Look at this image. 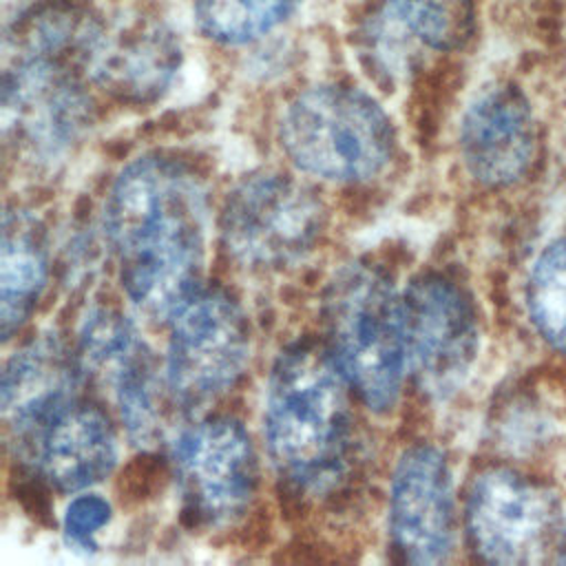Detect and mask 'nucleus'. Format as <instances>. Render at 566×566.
<instances>
[{"mask_svg":"<svg viewBox=\"0 0 566 566\" xmlns=\"http://www.w3.org/2000/svg\"><path fill=\"white\" fill-rule=\"evenodd\" d=\"M471 24V0H385L365 22L363 55L374 71L398 77L411 69L422 46H460Z\"/></svg>","mask_w":566,"mask_h":566,"instance_id":"ddd939ff","label":"nucleus"},{"mask_svg":"<svg viewBox=\"0 0 566 566\" xmlns=\"http://www.w3.org/2000/svg\"><path fill=\"white\" fill-rule=\"evenodd\" d=\"M526 305L542 338L566 352V239L551 243L533 263Z\"/></svg>","mask_w":566,"mask_h":566,"instance_id":"aec40b11","label":"nucleus"},{"mask_svg":"<svg viewBox=\"0 0 566 566\" xmlns=\"http://www.w3.org/2000/svg\"><path fill=\"white\" fill-rule=\"evenodd\" d=\"M564 551H566V546H564Z\"/></svg>","mask_w":566,"mask_h":566,"instance_id":"4be33fe9","label":"nucleus"},{"mask_svg":"<svg viewBox=\"0 0 566 566\" xmlns=\"http://www.w3.org/2000/svg\"><path fill=\"white\" fill-rule=\"evenodd\" d=\"M93 371L113 387L128 436L137 444H153L161 433V382L144 340L137 336Z\"/></svg>","mask_w":566,"mask_h":566,"instance_id":"a211bd4d","label":"nucleus"},{"mask_svg":"<svg viewBox=\"0 0 566 566\" xmlns=\"http://www.w3.org/2000/svg\"><path fill=\"white\" fill-rule=\"evenodd\" d=\"M206 197L179 161L146 155L115 179L104 203V232L130 303L148 318H172L201 292Z\"/></svg>","mask_w":566,"mask_h":566,"instance_id":"f257e3e1","label":"nucleus"},{"mask_svg":"<svg viewBox=\"0 0 566 566\" xmlns=\"http://www.w3.org/2000/svg\"><path fill=\"white\" fill-rule=\"evenodd\" d=\"M407 369L429 396L453 394L469 376L480 345L473 303L460 285L422 274L402 294Z\"/></svg>","mask_w":566,"mask_h":566,"instance_id":"6e6552de","label":"nucleus"},{"mask_svg":"<svg viewBox=\"0 0 566 566\" xmlns=\"http://www.w3.org/2000/svg\"><path fill=\"white\" fill-rule=\"evenodd\" d=\"M4 135L31 159H57L91 122L88 97L64 69L44 57H13L2 84Z\"/></svg>","mask_w":566,"mask_h":566,"instance_id":"1a4fd4ad","label":"nucleus"},{"mask_svg":"<svg viewBox=\"0 0 566 566\" xmlns=\"http://www.w3.org/2000/svg\"><path fill=\"white\" fill-rule=\"evenodd\" d=\"M80 367L53 336L15 352L2 371V413L24 449L64 409L75 405Z\"/></svg>","mask_w":566,"mask_h":566,"instance_id":"2eb2a0df","label":"nucleus"},{"mask_svg":"<svg viewBox=\"0 0 566 566\" xmlns=\"http://www.w3.org/2000/svg\"><path fill=\"white\" fill-rule=\"evenodd\" d=\"M46 281L42 230L24 210H7L0 248V323L2 338L31 316Z\"/></svg>","mask_w":566,"mask_h":566,"instance_id":"f3484780","label":"nucleus"},{"mask_svg":"<svg viewBox=\"0 0 566 566\" xmlns=\"http://www.w3.org/2000/svg\"><path fill=\"white\" fill-rule=\"evenodd\" d=\"M281 144L307 175L327 181H367L394 153L387 113L365 93L314 86L296 95L281 119Z\"/></svg>","mask_w":566,"mask_h":566,"instance_id":"20e7f679","label":"nucleus"},{"mask_svg":"<svg viewBox=\"0 0 566 566\" xmlns=\"http://www.w3.org/2000/svg\"><path fill=\"white\" fill-rule=\"evenodd\" d=\"M347 380L312 347L285 349L270 374L263 429L279 475L296 491L327 493L343 478L354 442Z\"/></svg>","mask_w":566,"mask_h":566,"instance_id":"f03ea898","label":"nucleus"},{"mask_svg":"<svg viewBox=\"0 0 566 566\" xmlns=\"http://www.w3.org/2000/svg\"><path fill=\"white\" fill-rule=\"evenodd\" d=\"M179 62L181 49L175 33L161 22L135 18L111 31L102 27L84 69L111 95L150 102L170 86Z\"/></svg>","mask_w":566,"mask_h":566,"instance_id":"4468645a","label":"nucleus"},{"mask_svg":"<svg viewBox=\"0 0 566 566\" xmlns=\"http://www.w3.org/2000/svg\"><path fill=\"white\" fill-rule=\"evenodd\" d=\"M464 520L471 546L484 562L533 564L551 546L555 504L539 484L489 469L471 482Z\"/></svg>","mask_w":566,"mask_h":566,"instance_id":"9d476101","label":"nucleus"},{"mask_svg":"<svg viewBox=\"0 0 566 566\" xmlns=\"http://www.w3.org/2000/svg\"><path fill=\"white\" fill-rule=\"evenodd\" d=\"M250 332L241 307L223 292L195 294L172 318L166 387L175 405L195 411L226 394L243 374Z\"/></svg>","mask_w":566,"mask_h":566,"instance_id":"423d86ee","label":"nucleus"},{"mask_svg":"<svg viewBox=\"0 0 566 566\" xmlns=\"http://www.w3.org/2000/svg\"><path fill=\"white\" fill-rule=\"evenodd\" d=\"M329 354L374 411H389L407 371L402 296L371 265H345L323 303Z\"/></svg>","mask_w":566,"mask_h":566,"instance_id":"7ed1b4c3","label":"nucleus"},{"mask_svg":"<svg viewBox=\"0 0 566 566\" xmlns=\"http://www.w3.org/2000/svg\"><path fill=\"white\" fill-rule=\"evenodd\" d=\"M389 535L413 564H440L453 553V480L438 449L418 444L400 455L389 489Z\"/></svg>","mask_w":566,"mask_h":566,"instance_id":"9b49d317","label":"nucleus"},{"mask_svg":"<svg viewBox=\"0 0 566 566\" xmlns=\"http://www.w3.org/2000/svg\"><path fill=\"white\" fill-rule=\"evenodd\" d=\"M325 226L318 197L279 172H259L234 186L219 230L228 254L256 272L283 270L312 252Z\"/></svg>","mask_w":566,"mask_h":566,"instance_id":"39448f33","label":"nucleus"},{"mask_svg":"<svg viewBox=\"0 0 566 566\" xmlns=\"http://www.w3.org/2000/svg\"><path fill=\"white\" fill-rule=\"evenodd\" d=\"M172 464L184 509L195 522L228 526L252 504L259 462L239 422L210 418L186 429L175 440Z\"/></svg>","mask_w":566,"mask_h":566,"instance_id":"0eeeda50","label":"nucleus"},{"mask_svg":"<svg viewBox=\"0 0 566 566\" xmlns=\"http://www.w3.org/2000/svg\"><path fill=\"white\" fill-rule=\"evenodd\" d=\"M111 520V504L99 495H77L64 513L62 528L64 537L71 546L80 551H95L97 548V533Z\"/></svg>","mask_w":566,"mask_h":566,"instance_id":"412c9836","label":"nucleus"},{"mask_svg":"<svg viewBox=\"0 0 566 566\" xmlns=\"http://www.w3.org/2000/svg\"><path fill=\"white\" fill-rule=\"evenodd\" d=\"M40 473L57 491H80L102 482L117 462V440L108 418L86 405L57 413L27 447Z\"/></svg>","mask_w":566,"mask_h":566,"instance_id":"dca6fc26","label":"nucleus"},{"mask_svg":"<svg viewBox=\"0 0 566 566\" xmlns=\"http://www.w3.org/2000/svg\"><path fill=\"white\" fill-rule=\"evenodd\" d=\"M535 146L533 111L517 88L489 86L469 104L460 124V155L480 184H515L531 168Z\"/></svg>","mask_w":566,"mask_h":566,"instance_id":"f8f14e48","label":"nucleus"},{"mask_svg":"<svg viewBox=\"0 0 566 566\" xmlns=\"http://www.w3.org/2000/svg\"><path fill=\"white\" fill-rule=\"evenodd\" d=\"M298 0H192L199 29L219 42L243 44L281 24Z\"/></svg>","mask_w":566,"mask_h":566,"instance_id":"6ab92c4d","label":"nucleus"}]
</instances>
